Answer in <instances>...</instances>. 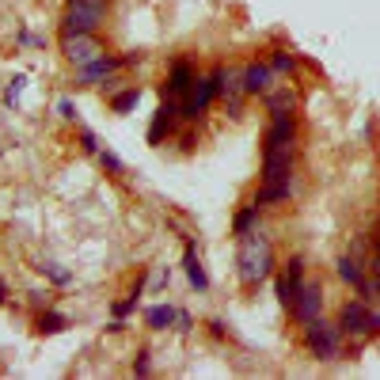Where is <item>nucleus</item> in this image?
<instances>
[{
  "label": "nucleus",
  "instance_id": "obj_1",
  "mask_svg": "<svg viewBox=\"0 0 380 380\" xmlns=\"http://www.w3.org/2000/svg\"><path fill=\"white\" fill-rule=\"evenodd\" d=\"M236 266H240V282L244 285H263L274 274V247L270 236L251 228L240 236V251H236Z\"/></svg>",
  "mask_w": 380,
  "mask_h": 380
},
{
  "label": "nucleus",
  "instance_id": "obj_2",
  "mask_svg": "<svg viewBox=\"0 0 380 380\" xmlns=\"http://www.w3.org/2000/svg\"><path fill=\"white\" fill-rule=\"evenodd\" d=\"M69 12L61 20V34H96L107 20V0H65Z\"/></svg>",
  "mask_w": 380,
  "mask_h": 380
},
{
  "label": "nucleus",
  "instance_id": "obj_3",
  "mask_svg": "<svg viewBox=\"0 0 380 380\" xmlns=\"http://www.w3.org/2000/svg\"><path fill=\"white\" fill-rule=\"evenodd\" d=\"M304 350H308L316 361H335L342 354V331L339 323H327V320H312L304 323Z\"/></svg>",
  "mask_w": 380,
  "mask_h": 380
},
{
  "label": "nucleus",
  "instance_id": "obj_4",
  "mask_svg": "<svg viewBox=\"0 0 380 380\" xmlns=\"http://www.w3.org/2000/svg\"><path fill=\"white\" fill-rule=\"evenodd\" d=\"M221 80H225V65H217V69H213L209 77L194 80V88L187 91V99H183V118L198 122V118L209 110V103H213V99L221 96Z\"/></svg>",
  "mask_w": 380,
  "mask_h": 380
},
{
  "label": "nucleus",
  "instance_id": "obj_5",
  "mask_svg": "<svg viewBox=\"0 0 380 380\" xmlns=\"http://www.w3.org/2000/svg\"><path fill=\"white\" fill-rule=\"evenodd\" d=\"M296 141H263V183L293 179Z\"/></svg>",
  "mask_w": 380,
  "mask_h": 380
},
{
  "label": "nucleus",
  "instance_id": "obj_6",
  "mask_svg": "<svg viewBox=\"0 0 380 380\" xmlns=\"http://www.w3.org/2000/svg\"><path fill=\"white\" fill-rule=\"evenodd\" d=\"M301 285H304V258L301 255H293L289 263L282 266V274H277V304H282L285 312H293V304H296V296H301Z\"/></svg>",
  "mask_w": 380,
  "mask_h": 380
},
{
  "label": "nucleus",
  "instance_id": "obj_7",
  "mask_svg": "<svg viewBox=\"0 0 380 380\" xmlns=\"http://www.w3.org/2000/svg\"><path fill=\"white\" fill-rule=\"evenodd\" d=\"M369 304L365 301H346L339 308V331H342V339H354V342H361V339H369Z\"/></svg>",
  "mask_w": 380,
  "mask_h": 380
},
{
  "label": "nucleus",
  "instance_id": "obj_8",
  "mask_svg": "<svg viewBox=\"0 0 380 380\" xmlns=\"http://www.w3.org/2000/svg\"><path fill=\"white\" fill-rule=\"evenodd\" d=\"M61 53H65V61H72V65L80 69V65L103 58L107 50L99 46L96 34H61Z\"/></svg>",
  "mask_w": 380,
  "mask_h": 380
},
{
  "label": "nucleus",
  "instance_id": "obj_9",
  "mask_svg": "<svg viewBox=\"0 0 380 380\" xmlns=\"http://www.w3.org/2000/svg\"><path fill=\"white\" fill-rule=\"evenodd\" d=\"M179 118H183V103H179V99H171V96H164L160 110L152 114V126H148V141L160 145L164 137H171L175 126H179Z\"/></svg>",
  "mask_w": 380,
  "mask_h": 380
},
{
  "label": "nucleus",
  "instance_id": "obj_10",
  "mask_svg": "<svg viewBox=\"0 0 380 380\" xmlns=\"http://www.w3.org/2000/svg\"><path fill=\"white\" fill-rule=\"evenodd\" d=\"M320 312H323V285L320 282H304L301 285V296H296V304H293L289 316L304 327V323H312Z\"/></svg>",
  "mask_w": 380,
  "mask_h": 380
},
{
  "label": "nucleus",
  "instance_id": "obj_11",
  "mask_svg": "<svg viewBox=\"0 0 380 380\" xmlns=\"http://www.w3.org/2000/svg\"><path fill=\"white\" fill-rule=\"evenodd\" d=\"M122 65H126V58H114V53H103V58L88 61V65H80L77 80H80V84H88V88H96V84H103V80H110V72H118Z\"/></svg>",
  "mask_w": 380,
  "mask_h": 380
},
{
  "label": "nucleus",
  "instance_id": "obj_12",
  "mask_svg": "<svg viewBox=\"0 0 380 380\" xmlns=\"http://www.w3.org/2000/svg\"><path fill=\"white\" fill-rule=\"evenodd\" d=\"M274 77L277 72L266 61H247L244 65V91L247 96H266V91L274 88Z\"/></svg>",
  "mask_w": 380,
  "mask_h": 380
},
{
  "label": "nucleus",
  "instance_id": "obj_13",
  "mask_svg": "<svg viewBox=\"0 0 380 380\" xmlns=\"http://www.w3.org/2000/svg\"><path fill=\"white\" fill-rule=\"evenodd\" d=\"M194 69H190V61H175L171 65V72H168V84H164V96H171V99H187V91L194 88Z\"/></svg>",
  "mask_w": 380,
  "mask_h": 380
},
{
  "label": "nucleus",
  "instance_id": "obj_14",
  "mask_svg": "<svg viewBox=\"0 0 380 380\" xmlns=\"http://www.w3.org/2000/svg\"><path fill=\"white\" fill-rule=\"evenodd\" d=\"M221 96H225L228 110H232V114H240V110H244V99H247V91H244V72L225 69V80H221Z\"/></svg>",
  "mask_w": 380,
  "mask_h": 380
},
{
  "label": "nucleus",
  "instance_id": "obj_15",
  "mask_svg": "<svg viewBox=\"0 0 380 380\" xmlns=\"http://www.w3.org/2000/svg\"><path fill=\"white\" fill-rule=\"evenodd\" d=\"M183 266H187V277H190L194 289L206 293V289H209V277H206V270H202V258H198V247H194V240H187V251H183Z\"/></svg>",
  "mask_w": 380,
  "mask_h": 380
},
{
  "label": "nucleus",
  "instance_id": "obj_16",
  "mask_svg": "<svg viewBox=\"0 0 380 380\" xmlns=\"http://www.w3.org/2000/svg\"><path fill=\"white\" fill-rule=\"evenodd\" d=\"M289 198H293V179L263 183V190L255 194V206H277V202H289Z\"/></svg>",
  "mask_w": 380,
  "mask_h": 380
},
{
  "label": "nucleus",
  "instance_id": "obj_17",
  "mask_svg": "<svg viewBox=\"0 0 380 380\" xmlns=\"http://www.w3.org/2000/svg\"><path fill=\"white\" fill-rule=\"evenodd\" d=\"M335 270H339V277L350 285V289H358L361 282H365V266H361V258L350 251V255H342L339 263H335Z\"/></svg>",
  "mask_w": 380,
  "mask_h": 380
},
{
  "label": "nucleus",
  "instance_id": "obj_18",
  "mask_svg": "<svg viewBox=\"0 0 380 380\" xmlns=\"http://www.w3.org/2000/svg\"><path fill=\"white\" fill-rule=\"evenodd\" d=\"M266 110H270V114H285V110H296V96L289 88H270L266 91Z\"/></svg>",
  "mask_w": 380,
  "mask_h": 380
},
{
  "label": "nucleus",
  "instance_id": "obj_19",
  "mask_svg": "<svg viewBox=\"0 0 380 380\" xmlns=\"http://www.w3.org/2000/svg\"><path fill=\"white\" fill-rule=\"evenodd\" d=\"M175 316H179V312H175L171 304H152V308L145 312V323H148L152 331H168L171 323H175Z\"/></svg>",
  "mask_w": 380,
  "mask_h": 380
},
{
  "label": "nucleus",
  "instance_id": "obj_20",
  "mask_svg": "<svg viewBox=\"0 0 380 380\" xmlns=\"http://www.w3.org/2000/svg\"><path fill=\"white\" fill-rule=\"evenodd\" d=\"M266 65H270L277 77H289V72H296V53H289L285 46H274L270 58H266Z\"/></svg>",
  "mask_w": 380,
  "mask_h": 380
},
{
  "label": "nucleus",
  "instance_id": "obj_21",
  "mask_svg": "<svg viewBox=\"0 0 380 380\" xmlns=\"http://www.w3.org/2000/svg\"><path fill=\"white\" fill-rule=\"evenodd\" d=\"M258 209H263V206H255V202H251V206H244V209L236 213V221H232V236L251 232V228L258 225Z\"/></svg>",
  "mask_w": 380,
  "mask_h": 380
},
{
  "label": "nucleus",
  "instance_id": "obj_22",
  "mask_svg": "<svg viewBox=\"0 0 380 380\" xmlns=\"http://www.w3.org/2000/svg\"><path fill=\"white\" fill-rule=\"evenodd\" d=\"M137 103H141V88H126V91H118V96H110V110H114V114H129Z\"/></svg>",
  "mask_w": 380,
  "mask_h": 380
},
{
  "label": "nucleus",
  "instance_id": "obj_23",
  "mask_svg": "<svg viewBox=\"0 0 380 380\" xmlns=\"http://www.w3.org/2000/svg\"><path fill=\"white\" fill-rule=\"evenodd\" d=\"M141 293H145V277H137V285H133V289H129V296H126V301H118V304H114V320H126L129 312L137 308V301H141Z\"/></svg>",
  "mask_w": 380,
  "mask_h": 380
},
{
  "label": "nucleus",
  "instance_id": "obj_24",
  "mask_svg": "<svg viewBox=\"0 0 380 380\" xmlns=\"http://www.w3.org/2000/svg\"><path fill=\"white\" fill-rule=\"evenodd\" d=\"M65 327H69V320L61 312H42L39 316V335H61Z\"/></svg>",
  "mask_w": 380,
  "mask_h": 380
},
{
  "label": "nucleus",
  "instance_id": "obj_25",
  "mask_svg": "<svg viewBox=\"0 0 380 380\" xmlns=\"http://www.w3.org/2000/svg\"><path fill=\"white\" fill-rule=\"evenodd\" d=\"M39 274H46L53 285H72V274H69V270H61L58 263H39Z\"/></svg>",
  "mask_w": 380,
  "mask_h": 380
},
{
  "label": "nucleus",
  "instance_id": "obj_26",
  "mask_svg": "<svg viewBox=\"0 0 380 380\" xmlns=\"http://www.w3.org/2000/svg\"><path fill=\"white\" fill-rule=\"evenodd\" d=\"M96 156H99V164H103V168H107L110 175H126V164H122V160H118V156H114V152H110V148H99V152H96Z\"/></svg>",
  "mask_w": 380,
  "mask_h": 380
},
{
  "label": "nucleus",
  "instance_id": "obj_27",
  "mask_svg": "<svg viewBox=\"0 0 380 380\" xmlns=\"http://www.w3.org/2000/svg\"><path fill=\"white\" fill-rule=\"evenodd\" d=\"M152 354L148 350H137V358H133V376H148L152 373V361H148Z\"/></svg>",
  "mask_w": 380,
  "mask_h": 380
},
{
  "label": "nucleus",
  "instance_id": "obj_28",
  "mask_svg": "<svg viewBox=\"0 0 380 380\" xmlns=\"http://www.w3.org/2000/svg\"><path fill=\"white\" fill-rule=\"evenodd\" d=\"M80 148H84V152H91V156L99 152V141H96V133H91V129H80Z\"/></svg>",
  "mask_w": 380,
  "mask_h": 380
},
{
  "label": "nucleus",
  "instance_id": "obj_29",
  "mask_svg": "<svg viewBox=\"0 0 380 380\" xmlns=\"http://www.w3.org/2000/svg\"><path fill=\"white\" fill-rule=\"evenodd\" d=\"M58 114L65 118V122H77V103H72V99H61V103H58Z\"/></svg>",
  "mask_w": 380,
  "mask_h": 380
},
{
  "label": "nucleus",
  "instance_id": "obj_30",
  "mask_svg": "<svg viewBox=\"0 0 380 380\" xmlns=\"http://www.w3.org/2000/svg\"><path fill=\"white\" fill-rule=\"evenodd\" d=\"M23 84H27L23 77H15V80H12V88H8V103H15V99H20V91H23Z\"/></svg>",
  "mask_w": 380,
  "mask_h": 380
},
{
  "label": "nucleus",
  "instance_id": "obj_31",
  "mask_svg": "<svg viewBox=\"0 0 380 380\" xmlns=\"http://www.w3.org/2000/svg\"><path fill=\"white\" fill-rule=\"evenodd\" d=\"M380 335V312H369V339Z\"/></svg>",
  "mask_w": 380,
  "mask_h": 380
},
{
  "label": "nucleus",
  "instance_id": "obj_32",
  "mask_svg": "<svg viewBox=\"0 0 380 380\" xmlns=\"http://www.w3.org/2000/svg\"><path fill=\"white\" fill-rule=\"evenodd\" d=\"M175 323H179V331H183V335H187V331L194 327V320L187 316V312H179V316H175Z\"/></svg>",
  "mask_w": 380,
  "mask_h": 380
},
{
  "label": "nucleus",
  "instance_id": "obj_33",
  "mask_svg": "<svg viewBox=\"0 0 380 380\" xmlns=\"http://www.w3.org/2000/svg\"><path fill=\"white\" fill-rule=\"evenodd\" d=\"M369 266H373V277L380 282V255H373V263H369Z\"/></svg>",
  "mask_w": 380,
  "mask_h": 380
},
{
  "label": "nucleus",
  "instance_id": "obj_34",
  "mask_svg": "<svg viewBox=\"0 0 380 380\" xmlns=\"http://www.w3.org/2000/svg\"><path fill=\"white\" fill-rule=\"evenodd\" d=\"M4 301H8V285L0 282V304H4Z\"/></svg>",
  "mask_w": 380,
  "mask_h": 380
},
{
  "label": "nucleus",
  "instance_id": "obj_35",
  "mask_svg": "<svg viewBox=\"0 0 380 380\" xmlns=\"http://www.w3.org/2000/svg\"><path fill=\"white\" fill-rule=\"evenodd\" d=\"M373 244H376V255H380V232H376V236H373Z\"/></svg>",
  "mask_w": 380,
  "mask_h": 380
}]
</instances>
